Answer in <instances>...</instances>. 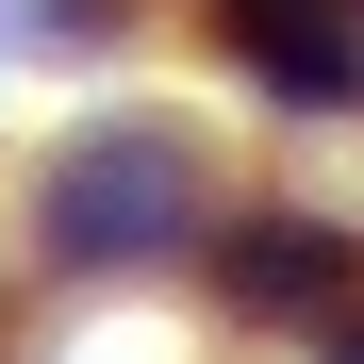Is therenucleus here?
<instances>
[{
    "instance_id": "nucleus-1",
    "label": "nucleus",
    "mask_w": 364,
    "mask_h": 364,
    "mask_svg": "<svg viewBox=\"0 0 364 364\" xmlns=\"http://www.w3.org/2000/svg\"><path fill=\"white\" fill-rule=\"evenodd\" d=\"M149 199H166V149H83V166H67V215H50V232H67V249H149V232H166Z\"/></svg>"
},
{
    "instance_id": "nucleus-2",
    "label": "nucleus",
    "mask_w": 364,
    "mask_h": 364,
    "mask_svg": "<svg viewBox=\"0 0 364 364\" xmlns=\"http://www.w3.org/2000/svg\"><path fill=\"white\" fill-rule=\"evenodd\" d=\"M232 282H249V298H331L348 249H331V232H249V265H232Z\"/></svg>"
}]
</instances>
